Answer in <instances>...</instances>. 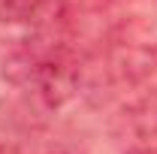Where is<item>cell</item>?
Returning <instances> with one entry per match:
<instances>
[{
    "label": "cell",
    "mask_w": 157,
    "mask_h": 154,
    "mask_svg": "<svg viewBox=\"0 0 157 154\" xmlns=\"http://www.w3.org/2000/svg\"><path fill=\"white\" fill-rule=\"evenodd\" d=\"M0 154H3V148H0Z\"/></svg>",
    "instance_id": "cell-3"
},
{
    "label": "cell",
    "mask_w": 157,
    "mask_h": 154,
    "mask_svg": "<svg viewBox=\"0 0 157 154\" xmlns=\"http://www.w3.org/2000/svg\"><path fill=\"white\" fill-rule=\"evenodd\" d=\"M130 154H157V148H136V151H130Z\"/></svg>",
    "instance_id": "cell-2"
},
{
    "label": "cell",
    "mask_w": 157,
    "mask_h": 154,
    "mask_svg": "<svg viewBox=\"0 0 157 154\" xmlns=\"http://www.w3.org/2000/svg\"><path fill=\"white\" fill-rule=\"evenodd\" d=\"M45 0H0V24H24L42 12Z\"/></svg>",
    "instance_id": "cell-1"
}]
</instances>
